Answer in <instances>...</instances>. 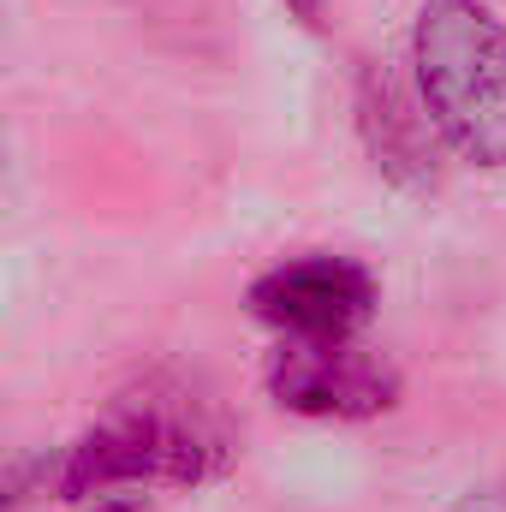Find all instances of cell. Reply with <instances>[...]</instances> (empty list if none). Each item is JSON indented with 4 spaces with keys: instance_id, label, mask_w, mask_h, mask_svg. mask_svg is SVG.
Listing matches in <instances>:
<instances>
[{
    "instance_id": "cell-1",
    "label": "cell",
    "mask_w": 506,
    "mask_h": 512,
    "mask_svg": "<svg viewBox=\"0 0 506 512\" xmlns=\"http://www.w3.org/2000/svg\"><path fill=\"white\" fill-rule=\"evenodd\" d=\"M423 108L441 137L477 161L506 167V24L477 0H429L411 36Z\"/></svg>"
},
{
    "instance_id": "cell-2",
    "label": "cell",
    "mask_w": 506,
    "mask_h": 512,
    "mask_svg": "<svg viewBox=\"0 0 506 512\" xmlns=\"http://www.w3.org/2000/svg\"><path fill=\"white\" fill-rule=\"evenodd\" d=\"M215 465V441L185 423V417H167L155 405H137L120 411L114 423H102L66 465V489L72 495H90V489H114V483H197L203 471Z\"/></svg>"
},
{
    "instance_id": "cell-3",
    "label": "cell",
    "mask_w": 506,
    "mask_h": 512,
    "mask_svg": "<svg viewBox=\"0 0 506 512\" xmlns=\"http://www.w3.org/2000/svg\"><path fill=\"white\" fill-rule=\"evenodd\" d=\"M251 310L298 340H346L370 322L376 280H370V268H358L346 256H298L256 280Z\"/></svg>"
},
{
    "instance_id": "cell-4",
    "label": "cell",
    "mask_w": 506,
    "mask_h": 512,
    "mask_svg": "<svg viewBox=\"0 0 506 512\" xmlns=\"http://www.w3.org/2000/svg\"><path fill=\"white\" fill-rule=\"evenodd\" d=\"M268 387L280 405L292 411H310V417H376L393 405V370L364 358L346 340H298L286 334V346L274 352V370H268Z\"/></svg>"
},
{
    "instance_id": "cell-5",
    "label": "cell",
    "mask_w": 506,
    "mask_h": 512,
    "mask_svg": "<svg viewBox=\"0 0 506 512\" xmlns=\"http://www.w3.org/2000/svg\"><path fill=\"white\" fill-rule=\"evenodd\" d=\"M96 512H143V507H137V501H126V495H120V501H102V507H96Z\"/></svg>"
},
{
    "instance_id": "cell-6",
    "label": "cell",
    "mask_w": 506,
    "mask_h": 512,
    "mask_svg": "<svg viewBox=\"0 0 506 512\" xmlns=\"http://www.w3.org/2000/svg\"><path fill=\"white\" fill-rule=\"evenodd\" d=\"M292 6H298V18H304V24H316V6H322V0H292Z\"/></svg>"
}]
</instances>
